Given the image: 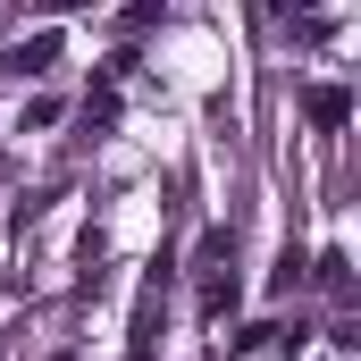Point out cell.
I'll return each instance as SVG.
<instances>
[{
	"instance_id": "cell-1",
	"label": "cell",
	"mask_w": 361,
	"mask_h": 361,
	"mask_svg": "<svg viewBox=\"0 0 361 361\" xmlns=\"http://www.w3.org/2000/svg\"><path fill=\"white\" fill-rule=\"evenodd\" d=\"M235 311V269H227V235H202V319Z\"/></svg>"
},
{
	"instance_id": "cell-2",
	"label": "cell",
	"mask_w": 361,
	"mask_h": 361,
	"mask_svg": "<svg viewBox=\"0 0 361 361\" xmlns=\"http://www.w3.org/2000/svg\"><path fill=\"white\" fill-rule=\"evenodd\" d=\"M302 118H311V126H328V135H336V126H345V118H353V92H345V85H311V92H302Z\"/></svg>"
},
{
	"instance_id": "cell-3",
	"label": "cell",
	"mask_w": 361,
	"mask_h": 361,
	"mask_svg": "<svg viewBox=\"0 0 361 361\" xmlns=\"http://www.w3.org/2000/svg\"><path fill=\"white\" fill-rule=\"evenodd\" d=\"M302 277H319L328 294H353V252H336V244H328V252H319V261H311Z\"/></svg>"
},
{
	"instance_id": "cell-4",
	"label": "cell",
	"mask_w": 361,
	"mask_h": 361,
	"mask_svg": "<svg viewBox=\"0 0 361 361\" xmlns=\"http://www.w3.org/2000/svg\"><path fill=\"white\" fill-rule=\"evenodd\" d=\"M51 59H59V34H34V42L17 51V68H51Z\"/></svg>"
},
{
	"instance_id": "cell-5",
	"label": "cell",
	"mask_w": 361,
	"mask_h": 361,
	"mask_svg": "<svg viewBox=\"0 0 361 361\" xmlns=\"http://www.w3.org/2000/svg\"><path fill=\"white\" fill-rule=\"evenodd\" d=\"M85 126H118V92H109V85L85 101Z\"/></svg>"
},
{
	"instance_id": "cell-6",
	"label": "cell",
	"mask_w": 361,
	"mask_h": 361,
	"mask_svg": "<svg viewBox=\"0 0 361 361\" xmlns=\"http://www.w3.org/2000/svg\"><path fill=\"white\" fill-rule=\"evenodd\" d=\"M302 269H311V261H302V252H286V261H277V277H269V294H294V286H302Z\"/></svg>"
}]
</instances>
